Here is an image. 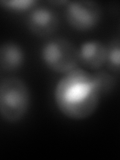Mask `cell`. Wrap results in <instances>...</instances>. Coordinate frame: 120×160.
I'll use <instances>...</instances> for the list:
<instances>
[{
	"label": "cell",
	"instance_id": "obj_8",
	"mask_svg": "<svg viewBox=\"0 0 120 160\" xmlns=\"http://www.w3.org/2000/svg\"><path fill=\"white\" fill-rule=\"evenodd\" d=\"M106 62L111 72L118 74L120 68V40L119 37L113 38L106 46Z\"/></svg>",
	"mask_w": 120,
	"mask_h": 160
},
{
	"label": "cell",
	"instance_id": "obj_6",
	"mask_svg": "<svg viewBox=\"0 0 120 160\" xmlns=\"http://www.w3.org/2000/svg\"><path fill=\"white\" fill-rule=\"evenodd\" d=\"M106 45L98 40H89L78 48L79 62L89 69H99L106 63Z\"/></svg>",
	"mask_w": 120,
	"mask_h": 160
},
{
	"label": "cell",
	"instance_id": "obj_7",
	"mask_svg": "<svg viewBox=\"0 0 120 160\" xmlns=\"http://www.w3.org/2000/svg\"><path fill=\"white\" fill-rule=\"evenodd\" d=\"M25 52L16 42L7 41L0 45V68L6 72H15L23 66Z\"/></svg>",
	"mask_w": 120,
	"mask_h": 160
},
{
	"label": "cell",
	"instance_id": "obj_10",
	"mask_svg": "<svg viewBox=\"0 0 120 160\" xmlns=\"http://www.w3.org/2000/svg\"><path fill=\"white\" fill-rule=\"evenodd\" d=\"M37 2L35 0H1L0 6L13 11H26L32 9Z\"/></svg>",
	"mask_w": 120,
	"mask_h": 160
},
{
	"label": "cell",
	"instance_id": "obj_9",
	"mask_svg": "<svg viewBox=\"0 0 120 160\" xmlns=\"http://www.w3.org/2000/svg\"><path fill=\"white\" fill-rule=\"evenodd\" d=\"M93 76L102 95L111 92L116 86L117 78L112 73L106 71H98L93 73Z\"/></svg>",
	"mask_w": 120,
	"mask_h": 160
},
{
	"label": "cell",
	"instance_id": "obj_1",
	"mask_svg": "<svg viewBox=\"0 0 120 160\" xmlns=\"http://www.w3.org/2000/svg\"><path fill=\"white\" fill-rule=\"evenodd\" d=\"M101 96L93 73L79 68L64 74L54 89L58 110L72 120H84L94 114Z\"/></svg>",
	"mask_w": 120,
	"mask_h": 160
},
{
	"label": "cell",
	"instance_id": "obj_3",
	"mask_svg": "<svg viewBox=\"0 0 120 160\" xmlns=\"http://www.w3.org/2000/svg\"><path fill=\"white\" fill-rule=\"evenodd\" d=\"M41 59L50 70L66 74L77 68L78 48L68 39L57 37L49 40L42 46Z\"/></svg>",
	"mask_w": 120,
	"mask_h": 160
},
{
	"label": "cell",
	"instance_id": "obj_5",
	"mask_svg": "<svg viewBox=\"0 0 120 160\" xmlns=\"http://www.w3.org/2000/svg\"><path fill=\"white\" fill-rule=\"evenodd\" d=\"M26 23L31 33L37 36L45 37L56 31L60 20L58 13L53 8L44 5H35L32 9L29 10Z\"/></svg>",
	"mask_w": 120,
	"mask_h": 160
},
{
	"label": "cell",
	"instance_id": "obj_2",
	"mask_svg": "<svg viewBox=\"0 0 120 160\" xmlns=\"http://www.w3.org/2000/svg\"><path fill=\"white\" fill-rule=\"evenodd\" d=\"M30 91L22 79L7 77L0 81V116L9 123L25 117L30 108Z\"/></svg>",
	"mask_w": 120,
	"mask_h": 160
},
{
	"label": "cell",
	"instance_id": "obj_4",
	"mask_svg": "<svg viewBox=\"0 0 120 160\" xmlns=\"http://www.w3.org/2000/svg\"><path fill=\"white\" fill-rule=\"evenodd\" d=\"M65 15L70 27L77 31H89L101 21L102 9L99 3L91 0L68 1Z\"/></svg>",
	"mask_w": 120,
	"mask_h": 160
}]
</instances>
